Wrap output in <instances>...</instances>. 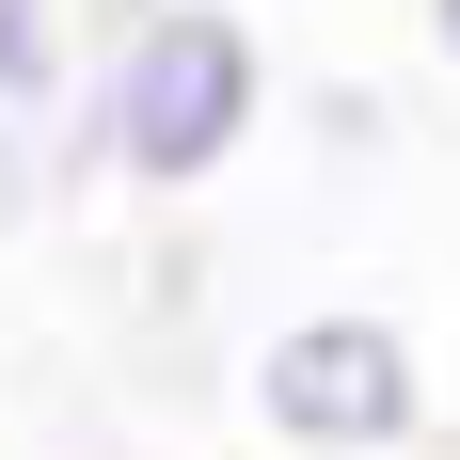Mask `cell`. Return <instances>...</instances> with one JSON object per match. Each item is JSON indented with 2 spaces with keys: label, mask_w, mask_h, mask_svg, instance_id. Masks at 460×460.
<instances>
[{
  "label": "cell",
  "mask_w": 460,
  "mask_h": 460,
  "mask_svg": "<svg viewBox=\"0 0 460 460\" xmlns=\"http://www.w3.org/2000/svg\"><path fill=\"white\" fill-rule=\"evenodd\" d=\"M80 175H95V159H80V111H64V128L0 111V238H32V223H48V207H64Z\"/></svg>",
  "instance_id": "277c9868"
},
{
  "label": "cell",
  "mask_w": 460,
  "mask_h": 460,
  "mask_svg": "<svg viewBox=\"0 0 460 460\" xmlns=\"http://www.w3.org/2000/svg\"><path fill=\"white\" fill-rule=\"evenodd\" d=\"M254 429L286 460H413L429 445V349L381 302H302V318L254 333V366H238Z\"/></svg>",
  "instance_id": "7a4b0ae2"
},
{
  "label": "cell",
  "mask_w": 460,
  "mask_h": 460,
  "mask_svg": "<svg viewBox=\"0 0 460 460\" xmlns=\"http://www.w3.org/2000/svg\"><path fill=\"white\" fill-rule=\"evenodd\" d=\"M80 64H95V16H80V0H0V111L64 128V111H80Z\"/></svg>",
  "instance_id": "3957f363"
},
{
  "label": "cell",
  "mask_w": 460,
  "mask_h": 460,
  "mask_svg": "<svg viewBox=\"0 0 460 460\" xmlns=\"http://www.w3.org/2000/svg\"><path fill=\"white\" fill-rule=\"evenodd\" d=\"M302 128H318V159H397V111H381L366 80H318V95H302Z\"/></svg>",
  "instance_id": "5b68a950"
},
{
  "label": "cell",
  "mask_w": 460,
  "mask_h": 460,
  "mask_svg": "<svg viewBox=\"0 0 460 460\" xmlns=\"http://www.w3.org/2000/svg\"><path fill=\"white\" fill-rule=\"evenodd\" d=\"M429 48H445V64H460V0H429Z\"/></svg>",
  "instance_id": "8992f818"
},
{
  "label": "cell",
  "mask_w": 460,
  "mask_h": 460,
  "mask_svg": "<svg viewBox=\"0 0 460 460\" xmlns=\"http://www.w3.org/2000/svg\"><path fill=\"white\" fill-rule=\"evenodd\" d=\"M270 128V32L238 0H95V64H80V159L143 207L223 190Z\"/></svg>",
  "instance_id": "6da1fadb"
}]
</instances>
